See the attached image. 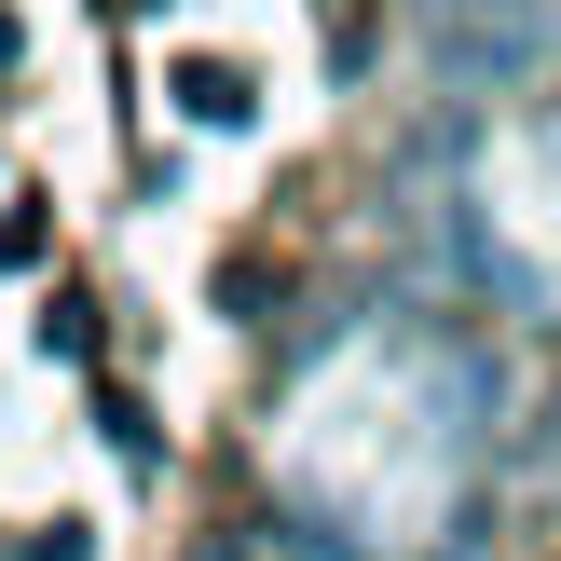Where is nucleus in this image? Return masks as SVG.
<instances>
[{
	"label": "nucleus",
	"instance_id": "nucleus-2",
	"mask_svg": "<svg viewBox=\"0 0 561 561\" xmlns=\"http://www.w3.org/2000/svg\"><path fill=\"white\" fill-rule=\"evenodd\" d=\"M164 96H179L192 124H247V110H261V82H247L233 55H179V69H164Z\"/></svg>",
	"mask_w": 561,
	"mask_h": 561
},
{
	"label": "nucleus",
	"instance_id": "nucleus-4",
	"mask_svg": "<svg viewBox=\"0 0 561 561\" xmlns=\"http://www.w3.org/2000/svg\"><path fill=\"white\" fill-rule=\"evenodd\" d=\"M42 356H96V316L82 301H42Z\"/></svg>",
	"mask_w": 561,
	"mask_h": 561
},
{
	"label": "nucleus",
	"instance_id": "nucleus-1",
	"mask_svg": "<svg viewBox=\"0 0 561 561\" xmlns=\"http://www.w3.org/2000/svg\"><path fill=\"white\" fill-rule=\"evenodd\" d=\"M411 27H425V69L453 96L535 82V55H548V0H411Z\"/></svg>",
	"mask_w": 561,
	"mask_h": 561
},
{
	"label": "nucleus",
	"instance_id": "nucleus-5",
	"mask_svg": "<svg viewBox=\"0 0 561 561\" xmlns=\"http://www.w3.org/2000/svg\"><path fill=\"white\" fill-rule=\"evenodd\" d=\"M14 55H27V27H14V14H0V69H14Z\"/></svg>",
	"mask_w": 561,
	"mask_h": 561
},
{
	"label": "nucleus",
	"instance_id": "nucleus-3",
	"mask_svg": "<svg viewBox=\"0 0 561 561\" xmlns=\"http://www.w3.org/2000/svg\"><path fill=\"white\" fill-rule=\"evenodd\" d=\"M0 561H96L82 520H27V535H0Z\"/></svg>",
	"mask_w": 561,
	"mask_h": 561
}]
</instances>
